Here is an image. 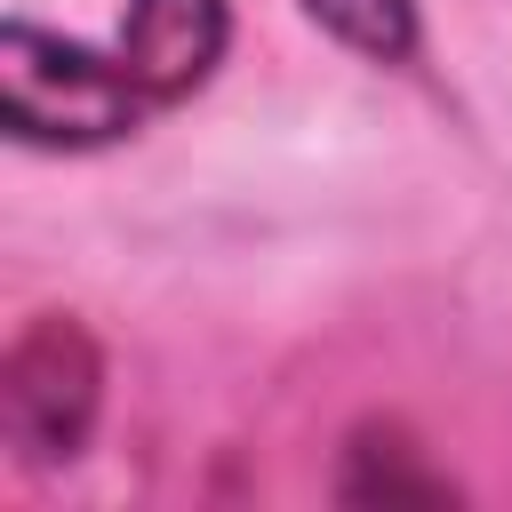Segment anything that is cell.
<instances>
[{"label":"cell","instance_id":"6da1fadb","mask_svg":"<svg viewBox=\"0 0 512 512\" xmlns=\"http://www.w3.org/2000/svg\"><path fill=\"white\" fill-rule=\"evenodd\" d=\"M152 96L128 64H104L88 48H64L32 24L0 32V120L24 144H112L136 128Z\"/></svg>","mask_w":512,"mask_h":512},{"label":"cell","instance_id":"7a4b0ae2","mask_svg":"<svg viewBox=\"0 0 512 512\" xmlns=\"http://www.w3.org/2000/svg\"><path fill=\"white\" fill-rule=\"evenodd\" d=\"M96 416V352L80 328H32L0 368V424L24 456H72Z\"/></svg>","mask_w":512,"mask_h":512},{"label":"cell","instance_id":"3957f363","mask_svg":"<svg viewBox=\"0 0 512 512\" xmlns=\"http://www.w3.org/2000/svg\"><path fill=\"white\" fill-rule=\"evenodd\" d=\"M224 56V0H128V32H120V64L136 72V88L152 104L200 88Z\"/></svg>","mask_w":512,"mask_h":512},{"label":"cell","instance_id":"277c9868","mask_svg":"<svg viewBox=\"0 0 512 512\" xmlns=\"http://www.w3.org/2000/svg\"><path fill=\"white\" fill-rule=\"evenodd\" d=\"M336 40L368 48V56H408L416 48V8L408 0H304Z\"/></svg>","mask_w":512,"mask_h":512}]
</instances>
